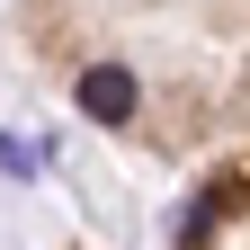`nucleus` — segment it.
Wrapping results in <instances>:
<instances>
[{
    "mask_svg": "<svg viewBox=\"0 0 250 250\" xmlns=\"http://www.w3.org/2000/svg\"><path fill=\"white\" fill-rule=\"evenodd\" d=\"M81 107L99 125H125V116H134V72H107V62H99V72L81 81Z\"/></svg>",
    "mask_w": 250,
    "mask_h": 250,
    "instance_id": "nucleus-1",
    "label": "nucleus"
}]
</instances>
